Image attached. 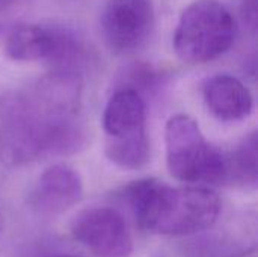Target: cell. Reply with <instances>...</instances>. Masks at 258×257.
Returning <instances> with one entry per match:
<instances>
[{
    "label": "cell",
    "mask_w": 258,
    "mask_h": 257,
    "mask_svg": "<svg viewBox=\"0 0 258 257\" xmlns=\"http://www.w3.org/2000/svg\"><path fill=\"white\" fill-rule=\"evenodd\" d=\"M71 235L95 257H130L133 251L125 218L113 208L82 211L71 223Z\"/></svg>",
    "instance_id": "52a82bcc"
},
{
    "label": "cell",
    "mask_w": 258,
    "mask_h": 257,
    "mask_svg": "<svg viewBox=\"0 0 258 257\" xmlns=\"http://www.w3.org/2000/svg\"><path fill=\"white\" fill-rule=\"evenodd\" d=\"M234 36L236 21L221 2L195 0L183 9L172 44L183 62L206 64L224 55Z\"/></svg>",
    "instance_id": "5b68a950"
},
{
    "label": "cell",
    "mask_w": 258,
    "mask_h": 257,
    "mask_svg": "<svg viewBox=\"0 0 258 257\" xmlns=\"http://www.w3.org/2000/svg\"><path fill=\"white\" fill-rule=\"evenodd\" d=\"M79 115L59 112L36 94L9 91L0 95V162L24 167L50 156L77 153L85 145Z\"/></svg>",
    "instance_id": "6da1fadb"
},
{
    "label": "cell",
    "mask_w": 258,
    "mask_h": 257,
    "mask_svg": "<svg viewBox=\"0 0 258 257\" xmlns=\"http://www.w3.org/2000/svg\"><path fill=\"white\" fill-rule=\"evenodd\" d=\"M50 257H77L74 256V254H68V253H59V254H53V256Z\"/></svg>",
    "instance_id": "5bb4252c"
},
{
    "label": "cell",
    "mask_w": 258,
    "mask_h": 257,
    "mask_svg": "<svg viewBox=\"0 0 258 257\" xmlns=\"http://www.w3.org/2000/svg\"><path fill=\"white\" fill-rule=\"evenodd\" d=\"M209 111L221 121H240L251 115L254 98L251 91L237 77L218 74L210 77L203 88Z\"/></svg>",
    "instance_id": "30bf717a"
},
{
    "label": "cell",
    "mask_w": 258,
    "mask_h": 257,
    "mask_svg": "<svg viewBox=\"0 0 258 257\" xmlns=\"http://www.w3.org/2000/svg\"><path fill=\"white\" fill-rule=\"evenodd\" d=\"M245 250L228 239L218 236L204 238L189 245V257H242Z\"/></svg>",
    "instance_id": "7c38bea8"
},
{
    "label": "cell",
    "mask_w": 258,
    "mask_h": 257,
    "mask_svg": "<svg viewBox=\"0 0 258 257\" xmlns=\"http://www.w3.org/2000/svg\"><path fill=\"white\" fill-rule=\"evenodd\" d=\"M3 229V215H2V211H0V232Z\"/></svg>",
    "instance_id": "9a60e30c"
},
{
    "label": "cell",
    "mask_w": 258,
    "mask_h": 257,
    "mask_svg": "<svg viewBox=\"0 0 258 257\" xmlns=\"http://www.w3.org/2000/svg\"><path fill=\"white\" fill-rule=\"evenodd\" d=\"M147 106L139 91L118 88L109 98L103 114L106 135L104 153L122 170H141L150 161L147 136Z\"/></svg>",
    "instance_id": "277c9868"
},
{
    "label": "cell",
    "mask_w": 258,
    "mask_h": 257,
    "mask_svg": "<svg viewBox=\"0 0 258 257\" xmlns=\"http://www.w3.org/2000/svg\"><path fill=\"white\" fill-rule=\"evenodd\" d=\"M5 53L12 61H45L53 70L77 71L85 61V48L68 30L45 24L14 27L5 41Z\"/></svg>",
    "instance_id": "8992f818"
},
{
    "label": "cell",
    "mask_w": 258,
    "mask_h": 257,
    "mask_svg": "<svg viewBox=\"0 0 258 257\" xmlns=\"http://www.w3.org/2000/svg\"><path fill=\"white\" fill-rule=\"evenodd\" d=\"M154 27L153 0H107L101 11V32L115 53L138 50Z\"/></svg>",
    "instance_id": "ba28073f"
},
{
    "label": "cell",
    "mask_w": 258,
    "mask_h": 257,
    "mask_svg": "<svg viewBox=\"0 0 258 257\" xmlns=\"http://www.w3.org/2000/svg\"><path fill=\"white\" fill-rule=\"evenodd\" d=\"M242 17L245 24L251 30H257L258 24V0H243L242 2Z\"/></svg>",
    "instance_id": "4fadbf2b"
},
{
    "label": "cell",
    "mask_w": 258,
    "mask_h": 257,
    "mask_svg": "<svg viewBox=\"0 0 258 257\" xmlns=\"http://www.w3.org/2000/svg\"><path fill=\"white\" fill-rule=\"evenodd\" d=\"M122 197L139 227L159 236L200 235L221 215V200L209 186L174 188L157 179H141L128 183Z\"/></svg>",
    "instance_id": "7a4b0ae2"
},
{
    "label": "cell",
    "mask_w": 258,
    "mask_h": 257,
    "mask_svg": "<svg viewBox=\"0 0 258 257\" xmlns=\"http://www.w3.org/2000/svg\"><path fill=\"white\" fill-rule=\"evenodd\" d=\"M258 182L257 132L249 133L227 156V185L255 188Z\"/></svg>",
    "instance_id": "8fae6325"
},
{
    "label": "cell",
    "mask_w": 258,
    "mask_h": 257,
    "mask_svg": "<svg viewBox=\"0 0 258 257\" xmlns=\"http://www.w3.org/2000/svg\"><path fill=\"white\" fill-rule=\"evenodd\" d=\"M83 197L80 174L67 164L48 167L32 186L27 203L44 217H56L73 209Z\"/></svg>",
    "instance_id": "9c48e42d"
},
{
    "label": "cell",
    "mask_w": 258,
    "mask_h": 257,
    "mask_svg": "<svg viewBox=\"0 0 258 257\" xmlns=\"http://www.w3.org/2000/svg\"><path fill=\"white\" fill-rule=\"evenodd\" d=\"M165 144L168 170L178 182L198 186L227 185V156L204 138L192 117H171L165 127Z\"/></svg>",
    "instance_id": "3957f363"
}]
</instances>
